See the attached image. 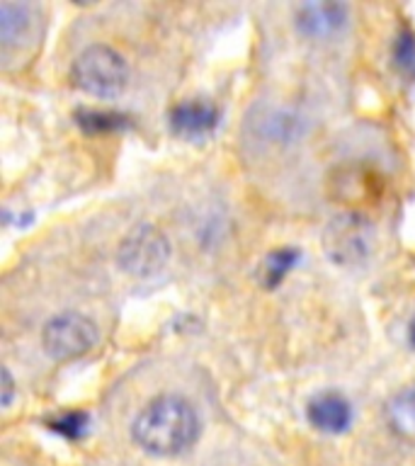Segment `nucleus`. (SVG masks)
I'll list each match as a JSON object with an SVG mask.
<instances>
[{"label": "nucleus", "instance_id": "f257e3e1", "mask_svg": "<svg viewBox=\"0 0 415 466\" xmlns=\"http://www.w3.org/2000/svg\"><path fill=\"white\" fill-rule=\"evenodd\" d=\"M199 415L187 399L160 393L146 403L131 422V440L151 457H180L199 437Z\"/></svg>", "mask_w": 415, "mask_h": 466}, {"label": "nucleus", "instance_id": "f03ea898", "mask_svg": "<svg viewBox=\"0 0 415 466\" xmlns=\"http://www.w3.org/2000/svg\"><path fill=\"white\" fill-rule=\"evenodd\" d=\"M71 80L87 95L116 97L129 83V64L109 44H90L73 61Z\"/></svg>", "mask_w": 415, "mask_h": 466}, {"label": "nucleus", "instance_id": "7ed1b4c3", "mask_svg": "<svg viewBox=\"0 0 415 466\" xmlns=\"http://www.w3.org/2000/svg\"><path fill=\"white\" fill-rule=\"evenodd\" d=\"M170 253L173 248L166 233L153 224H138L124 236L116 248V265L129 277L146 279L166 268Z\"/></svg>", "mask_w": 415, "mask_h": 466}, {"label": "nucleus", "instance_id": "20e7f679", "mask_svg": "<svg viewBox=\"0 0 415 466\" xmlns=\"http://www.w3.org/2000/svg\"><path fill=\"white\" fill-rule=\"evenodd\" d=\"M100 328L86 313L64 311L46 320L42 330L44 352L56 362H71L87 355L97 345Z\"/></svg>", "mask_w": 415, "mask_h": 466}, {"label": "nucleus", "instance_id": "39448f33", "mask_svg": "<svg viewBox=\"0 0 415 466\" xmlns=\"http://www.w3.org/2000/svg\"><path fill=\"white\" fill-rule=\"evenodd\" d=\"M371 226L357 211L340 214L328 224L323 233V246L328 258L342 268H355L362 265L371 255Z\"/></svg>", "mask_w": 415, "mask_h": 466}, {"label": "nucleus", "instance_id": "423d86ee", "mask_svg": "<svg viewBox=\"0 0 415 466\" xmlns=\"http://www.w3.org/2000/svg\"><path fill=\"white\" fill-rule=\"evenodd\" d=\"M221 122V112L214 102L204 100V97H192V100L177 102L170 115H167V124L175 137L187 138H207L214 134Z\"/></svg>", "mask_w": 415, "mask_h": 466}, {"label": "nucleus", "instance_id": "0eeeda50", "mask_svg": "<svg viewBox=\"0 0 415 466\" xmlns=\"http://www.w3.org/2000/svg\"><path fill=\"white\" fill-rule=\"evenodd\" d=\"M306 420L326 435H340L352 425V406L340 391H320L306 406Z\"/></svg>", "mask_w": 415, "mask_h": 466}, {"label": "nucleus", "instance_id": "6e6552de", "mask_svg": "<svg viewBox=\"0 0 415 466\" xmlns=\"http://www.w3.org/2000/svg\"><path fill=\"white\" fill-rule=\"evenodd\" d=\"M345 22L348 7L342 3H306L297 13V27L306 36H333Z\"/></svg>", "mask_w": 415, "mask_h": 466}, {"label": "nucleus", "instance_id": "1a4fd4ad", "mask_svg": "<svg viewBox=\"0 0 415 466\" xmlns=\"http://www.w3.org/2000/svg\"><path fill=\"white\" fill-rule=\"evenodd\" d=\"M386 425L393 435L408 444H415V384L393 393L386 403Z\"/></svg>", "mask_w": 415, "mask_h": 466}, {"label": "nucleus", "instance_id": "9d476101", "mask_svg": "<svg viewBox=\"0 0 415 466\" xmlns=\"http://www.w3.org/2000/svg\"><path fill=\"white\" fill-rule=\"evenodd\" d=\"M335 197L345 204H369L371 197L379 195V185H374V177L371 173L362 170V173H355L352 167H349L345 175H338L335 177Z\"/></svg>", "mask_w": 415, "mask_h": 466}, {"label": "nucleus", "instance_id": "9b49d317", "mask_svg": "<svg viewBox=\"0 0 415 466\" xmlns=\"http://www.w3.org/2000/svg\"><path fill=\"white\" fill-rule=\"evenodd\" d=\"M29 27H32L29 5H17V3H3L0 5V36H3L5 49L20 44L27 36Z\"/></svg>", "mask_w": 415, "mask_h": 466}, {"label": "nucleus", "instance_id": "f8f14e48", "mask_svg": "<svg viewBox=\"0 0 415 466\" xmlns=\"http://www.w3.org/2000/svg\"><path fill=\"white\" fill-rule=\"evenodd\" d=\"M299 258H301V253H299L297 248H277V250H272L260 265L262 287H265V289H275V287H279V284L287 279V275H289L291 269L297 268Z\"/></svg>", "mask_w": 415, "mask_h": 466}, {"label": "nucleus", "instance_id": "ddd939ff", "mask_svg": "<svg viewBox=\"0 0 415 466\" xmlns=\"http://www.w3.org/2000/svg\"><path fill=\"white\" fill-rule=\"evenodd\" d=\"M76 124L80 129L95 137V134H112V131H122L129 127V116L119 115V112H105V109H78L76 112Z\"/></svg>", "mask_w": 415, "mask_h": 466}, {"label": "nucleus", "instance_id": "4468645a", "mask_svg": "<svg viewBox=\"0 0 415 466\" xmlns=\"http://www.w3.org/2000/svg\"><path fill=\"white\" fill-rule=\"evenodd\" d=\"M393 66L399 68L406 78L415 80V32L403 29L396 42H393Z\"/></svg>", "mask_w": 415, "mask_h": 466}, {"label": "nucleus", "instance_id": "2eb2a0df", "mask_svg": "<svg viewBox=\"0 0 415 466\" xmlns=\"http://www.w3.org/2000/svg\"><path fill=\"white\" fill-rule=\"evenodd\" d=\"M46 425L58 435L68 437V440H80L87 432V415L83 410H68V413L49 418Z\"/></svg>", "mask_w": 415, "mask_h": 466}, {"label": "nucleus", "instance_id": "dca6fc26", "mask_svg": "<svg viewBox=\"0 0 415 466\" xmlns=\"http://www.w3.org/2000/svg\"><path fill=\"white\" fill-rule=\"evenodd\" d=\"M13 393H15V381L10 377V371L3 370V408H7L13 403Z\"/></svg>", "mask_w": 415, "mask_h": 466}, {"label": "nucleus", "instance_id": "f3484780", "mask_svg": "<svg viewBox=\"0 0 415 466\" xmlns=\"http://www.w3.org/2000/svg\"><path fill=\"white\" fill-rule=\"evenodd\" d=\"M410 340H413L415 345V320H413V326H410Z\"/></svg>", "mask_w": 415, "mask_h": 466}]
</instances>
